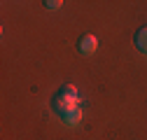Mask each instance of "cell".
<instances>
[{
  "label": "cell",
  "mask_w": 147,
  "mask_h": 140,
  "mask_svg": "<svg viewBox=\"0 0 147 140\" xmlns=\"http://www.w3.org/2000/svg\"><path fill=\"white\" fill-rule=\"evenodd\" d=\"M80 108V96L75 98V96H63V94H56L51 98V112L56 114V117H65V114H70L72 110H77Z\"/></svg>",
  "instance_id": "obj_1"
},
{
  "label": "cell",
  "mask_w": 147,
  "mask_h": 140,
  "mask_svg": "<svg viewBox=\"0 0 147 140\" xmlns=\"http://www.w3.org/2000/svg\"><path fill=\"white\" fill-rule=\"evenodd\" d=\"M59 94H63V96H75V98H77V89H75L72 84H63L61 89H59Z\"/></svg>",
  "instance_id": "obj_5"
},
{
  "label": "cell",
  "mask_w": 147,
  "mask_h": 140,
  "mask_svg": "<svg viewBox=\"0 0 147 140\" xmlns=\"http://www.w3.org/2000/svg\"><path fill=\"white\" fill-rule=\"evenodd\" d=\"M98 47V40H96V35H91V33H84L82 38L77 40V49H80V54L89 56V54H94Z\"/></svg>",
  "instance_id": "obj_2"
},
{
  "label": "cell",
  "mask_w": 147,
  "mask_h": 140,
  "mask_svg": "<svg viewBox=\"0 0 147 140\" xmlns=\"http://www.w3.org/2000/svg\"><path fill=\"white\" fill-rule=\"evenodd\" d=\"M61 121H63V124H68V126H77L80 121H82V108L72 110V112H70V114H65Z\"/></svg>",
  "instance_id": "obj_4"
},
{
  "label": "cell",
  "mask_w": 147,
  "mask_h": 140,
  "mask_svg": "<svg viewBox=\"0 0 147 140\" xmlns=\"http://www.w3.org/2000/svg\"><path fill=\"white\" fill-rule=\"evenodd\" d=\"M63 3H61V0H45V7L47 9H59Z\"/></svg>",
  "instance_id": "obj_6"
},
{
  "label": "cell",
  "mask_w": 147,
  "mask_h": 140,
  "mask_svg": "<svg viewBox=\"0 0 147 140\" xmlns=\"http://www.w3.org/2000/svg\"><path fill=\"white\" fill-rule=\"evenodd\" d=\"M136 47L147 56V26L145 28H138V33H136Z\"/></svg>",
  "instance_id": "obj_3"
}]
</instances>
